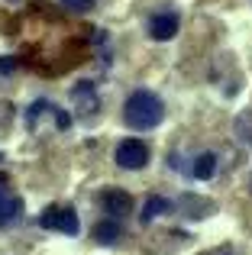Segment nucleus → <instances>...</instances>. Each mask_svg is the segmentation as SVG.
<instances>
[{
    "instance_id": "f257e3e1",
    "label": "nucleus",
    "mask_w": 252,
    "mask_h": 255,
    "mask_svg": "<svg viewBox=\"0 0 252 255\" xmlns=\"http://www.w3.org/2000/svg\"><path fill=\"white\" fill-rule=\"evenodd\" d=\"M123 120L129 129H155L165 120V104L152 91H132L123 104Z\"/></svg>"
},
{
    "instance_id": "f03ea898",
    "label": "nucleus",
    "mask_w": 252,
    "mask_h": 255,
    "mask_svg": "<svg viewBox=\"0 0 252 255\" xmlns=\"http://www.w3.org/2000/svg\"><path fill=\"white\" fill-rule=\"evenodd\" d=\"M26 123H29L32 132H42V129H49V126H55V129H68L71 117L65 110H58L55 104H49V100H36V104L26 110Z\"/></svg>"
},
{
    "instance_id": "7ed1b4c3",
    "label": "nucleus",
    "mask_w": 252,
    "mask_h": 255,
    "mask_svg": "<svg viewBox=\"0 0 252 255\" xmlns=\"http://www.w3.org/2000/svg\"><path fill=\"white\" fill-rule=\"evenodd\" d=\"M39 226H45V230H52V233L75 236L78 233V213L71 210V207H65V204H52V207H45V210L39 213Z\"/></svg>"
},
{
    "instance_id": "20e7f679",
    "label": "nucleus",
    "mask_w": 252,
    "mask_h": 255,
    "mask_svg": "<svg viewBox=\"0 0 252 255\" xmlns=\"http://www.w3.org/2000/svg\"><path fill=\"white\" fill-rule=\"evenodd\" d=\"M117 165L126 171H139L149 165V145L142 142V139H123L120 145H117Z\"/></svg>"
},
{
    "instance_id": "39448f33",
    "label": "nucleus",
    "mask_w": 252,
    "mask_h": 255,
    "mask_svg": "<svg viewBox=\"0 0 252 255\" xmlns=\"http://www.w3.org/2000/svg\"><path fill=\"white\" fill-rule=\"evenodd\" d=\"M71 107H75V117H94L101 100H97V87L91 81H78L71 87Z\"/></svg>"
},
{
    "instance_id": "423d86ee",
    "label": "nucleus",
    "mask_w": 252,
    "mask_h": 255,
    "mask_svg": "<svg viewBox=\"0 0 252 255\" xmlns=\"http://www.w3.org/2000/svg\"><path fill=\"white\" fill-rule=\"evenodd\" d=\"M178 13H158V16L149 19V36L155 39V42H168V39L178 36Z\"/></svg>"
},
{
    "instance_id": "0eeeda50",
    "label": "nucleus",
    "mask_w": 252,
    "mask_h": 255,
    "mask_svg": "<svg viewBox=\"0 0 252 255\" xmlns=\"http://www.w3.org/2000/svg\"><path fill=\"white\" fill-rule=\"evenodd\" d=\"M101 204H104V210L110 213V217H126V213L132 210V197L126 191H117V187H107V191L101 194Z\"/></svg>"
},
{
    "instance_id": "6e6552de",
    "label": "nucleus",
    "mask_w": 252,
    "mask_h": 255,
    "mask_svg": "<svg viewBox=\"0 0 252 255\" xmlns=\"http://www.w3.org/2000/svg\"><path fill=\"white\" fill-rule=\"evenodd\" d=\"M19 213V197L13 194V187H10V181L0 174V226H6L13 217Z\"/></svg>"
},
{
    "instance_id": "1a4fd4ad",
    "label": "nucleus",
    "mask_w": 252,
    "mask_h": 255,
    "mask_svg": "<svg viewBox=\"0 0 252 255\" xmlns=\"http://www.w3.org/2000/svg\"><path fill=\"white\" fill-rule=\"evenodd\" d=\"M94 239L101 246H114L117 239H120V226H117V220H104V223L94 226Z\"/></svg>"
},
{
    "instance_id": "9d476101",
    "label": "nucleus",
    "mask_w": 252,
    "mask_h": 255,
    "mask_svg": "<svg viewBox=\"0 0 252 255\" xmlns=\"http://www.w3.org/2000/svg\"><path fill=\"white\" fill-rule=\"evenodd\" d=\"M171 204L165 197H149L145 200V210H142V223H152L155 217H162V213H168Z\"/></svg>"
},
{
    "instance_id": "9b49d317",
    "label": "nucleus",
    "mask_w": 252,
    "mask_h": 255,
    "mask_svg": "<svg viewBox=\"0 0 252 255\" xmlns=\"http://www.w3.org/2000/svg\"><path fill=\"white\" fill-rule=\"evenodd\" d=\"M217 168V155H210V152H204V155H197V162H194V178H210Z\"/></svg>"
},
{
    "instance_id": "f8f14e48",
    "label": "nucleus",
    "mask_w": 252,
    "mask_h": 255,
    "mask_svg": "<svg viewBox=\"0 0 252 255\" xmlns=\"http://www.w3.org/2000/svg\"><path fill=\"white\" fill-rule=\"evenodd\" d=\"M65 3V10H71V13H91L97 6V0H62Z\"/></svg>"
},
{
    "instance_id": "ddd939ff",
    "label": "nucleus",
    "mask_w": 252,
    "mask_h": 255,
    "mask_svg": "<svg viewBox=\"0 0 252 255\" xmlns=\"http://www.w3.org/2000/svg\"><path fill=\"white\" fill-rule=\"evenodd\" d=\"M16 58H0V75H3V71H13V68H16Z\"/></svg>"
},
{
    "instance_id": "4468645a",
    "label": "nucleus",
    "mask_w": 252,
    "mask_h": 255,
    "mask_svg": "<svg viewBox=\"0 0 252 255\" xmlns=\"http://www.w3.org/2000/svg\"><path fill=\"white\" fill-rule=\"evenodd\" d=\"M0 158H3V155H0Z\"/></svg>"
}]
</instances>
